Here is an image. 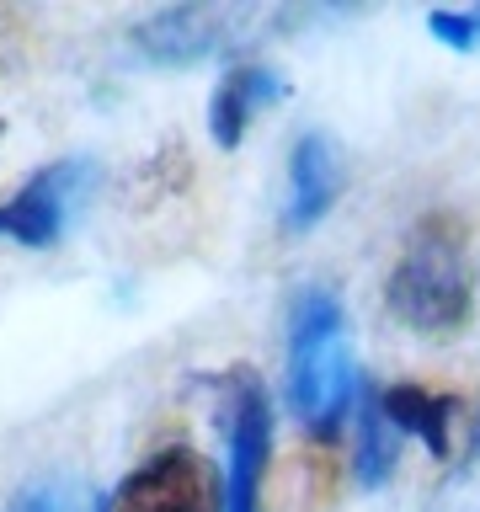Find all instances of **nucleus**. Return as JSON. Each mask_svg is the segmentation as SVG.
Instances as JSON below:
<instances>
[{
  "instance_id": "nucleus-2",
  "label": "nucleus",
  "mask_w": 480,
  "mask_h": 512,
  "mask_svg": "<svg viewBox=\"0 0 480 512\" xmlns=\"http://www.w3.org/2000/svg\"><path fill=\"white\" fill-rule=\"evenodd\" d=\"M358 395L342 304L331 294H304L294 304V336H288V406L310 432H331Z\"/></svg>"
},
{
  "instance_id": "nucleus-4",
  "label": "nucleus",
  "mask_w": 480,
  "mask_h": 512,
  "mask_svg": "<svg viewBox=\"0 0 480 512\" xmlns=\"http://www.w3.org/2000/svg\"><path fill=\"white\" fill-rule=\"evenodd\" d=\"M102 512H224V480L198 448H160L118 480Z\"/></svg>"
},
{
  "instance_id": "nucleus-7",
  "label": "nucleus",
  "mask_w": 480,
  "mask_h": 512,
  "mask_svg": "<svg viewBox=\"0 0 480 512\" xmlns=\"http://www.w3.org/2000/svg\"><path fill=\"white\" fill-rule=\"evenodd\" d=\"M379 406L400 438H416L432 459H448V438H454V416H459L454 395L427 390V384H390V390H379Z\"/></svg>"
},
{
  "instance_id": "nucleus-6",
  "label": "nucleus",
  "mask_w": 480,
  "mask_h": 512,
  "mask_svg": "<svg viewBox=\"0 0 480 512\" xmlns=\"http://www.w3.org/2000/svg\"><path fill=\"white\" fill-rule=\"evenodd\" d=\"M342 192V155L326 134H304L294 144V166H288V230H310L315 219H326V208Z\"/></svg>"
},
{
  "instance_id": "nucleus-5",
  "label": "nucleus",
  "mask_w": 480,
  "mask_h": 512,
  "mask_svg": "<svg viewBox=\"0 0 480 512\" xmlns=\"http://www.w3.org/2000/svg\"><path fill=\"white\" fill-rule=\"evenodd\" d=\"M80 182H86V166H70V160L38 171L16 198L0 203V235L16 246H54L70 219V203L80 198Z\"/></svg>"
},
{
  "instance_id": "nucleus-13",
  "label": "nucleus",
  "mask_w": 480,
  "mask_h": 512,
  "mask_svg": "<svg viewBox=\"0 0 480 512\" xmlns=\"http://www.w3.org/2000/svg\"><path fill=\"white\" fill-rule=\"evenodd\" d=\"M0 139H6V128H0Z\"/></svg>"
},
{
  "instance_id": "nucleus-10",
  "label": "nucleus",
  "mask_w": 480,
  "mask_h": 512,
  "mask_svg": "<svg viewBox=\"0 0 480 512\" xmlns=\"http://www.w3.org/2000/svg\"><path fill=\"white\" fill-rule=\"evenodd\" d=\"M395 459H400V432L384 416L379 390H363L358 395V480L368 491L384 486L395 475Z\"/></svg>"
},
{
  "instance_id": "nucleus-3",
  "label": "nucleus",
  "mask_w": 480,
  "mask_h": 512,
  "mask_svg": "<svg viewBox=\"0 0 480 512\" xmlns=\"http://www.w3.org/2000/svg\"><path fill=\"white\" fill-rule=\"evenodd\" d=\"M219 427L230 438V470H224V512H262V475L272 459V400L251 368L224 379Z\"/></svg>"
},
{
  "instance_id": "nucleus-11",
  "label": "nucleus",
  "mask_w": 480,
  "mask_h": 512,
  "mask_svg": "<svg viewBox=\"0 0 480 512\" xmlns=\"http://www.w3.org/2000/svg\"><path fill=\"white\" fill-rule=\"evenodd\" d=\"M102 507L107 502L80 480H43V486H32L11 502V512H102Z\"/></svg>"
},
{
  "instance_id": "nucleus-1",
  "label": "nucleus",
  "mask_w": 480,
  "mask_h": 512,
  "mask_svg": "<svg viewBox=\"0 0 480 512\" xmlns=\"http://www.w3.org/2000/svg\"><path fill=\"white\" fill-rule=\"evenodd\" d=\"M390 315L400 326L422 331V336H454L475 310V267L464 230L448 214H432L416 224L406 256L390 272Z\"/></svg>"
},
{
  "instance_id": "nucleus-12",
  "label": "nucleus",
  "mask_w": 480,
  "mask_h": 512,
  "mask_svg": "<svg viewBox=\"0 0 480 512\" xmlns=\"http://www.w3.org/2000/svg\"><path fill=\"white\" fill-rule=\"evenodd\" d=\"M427 27L438 32L448 48H480V6H470V11H432Z\"/></svg>"
},
{
  "instance_id": "nucleus-9",
  "label": "nucleus",
  "mask_w": 480,
  "mask_h": 512,
  "mask_svg": "<svg viewBox=\"0 0 480 512\" xmlns=\"http://www.w3.org/2000/svg\"><path fill=\"white\" fill-rule=\"evenodd\" d=\"M134 43L150 54L155 64H192L214 48V32H208L203 11H160L155 22H144L134 32Z\"/></svg>"
},
{
  "instance_id": "nucleus-8",
  "label": "nucleus",
  "mask_w": 480,
  "mask_h": 512,
  "mask_svg": "<svg viewBox=\"0 0 480 512\" xmlns=\"http://www.w3.org/2000/svg\"><path fill=\"white\" fill-rule=\"evenodd\" d=\"M288 86L272 70H262V64H240V70H230L219 80V91H214V102H208V128H214V139H219V150H235L240 139H246V128L251 118L262 107H272L283 96Z\"/></svg>"
}]
</instances>
